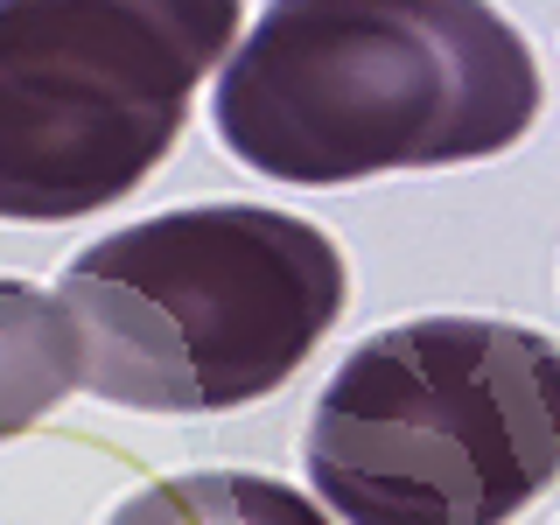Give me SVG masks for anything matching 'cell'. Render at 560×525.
Returning a JSON list of instances; mask_svg holds the SVG:
<instances>
[{
  "label": "cell",
  "mask_w": 560,
  "mask_h": 525,
  "mask_svg": "<svg viewBox=\"0 0 560 525\" xmlns=\"http://www.w3.org/2000/svg\"><path fill=\"white\" fill-rule=\"evenodd\" d=\"M238 0H0V218L119 203L175 148Z\"/></svg>",
  "instance_id": "4"
},
{
  "label": "cell",
  "mask_w": 560,
  "mask_h": 525,
  "mask_svg": "<svg viewBox=\"0 0 560 525\" xmlns=\"http://www.w3.org/2000/svg\"><path fill=\"white\" fill-rule=\"evenodd\" d=\"M84 393L133 413H232L280 393L343 315V253L308 218L197 203L63 267Z\"/></svg>",
  "instance_id": "2"
},
{
  "label": "cell",
  "mask_w": 560,
  "mask_h": 525,
  "mask_svg": "<svg viewBox=\"0 0 560 525\" xmlns=\"http://www.w3.org/2000/svg\"><path fill=\"white\" fill-rule=\"evenodd\" d=\"M105 525H329L302 490L253 477V469H197V477L148 483Z\"/></svg>",
  "instance_id": "6"
},
{
  "label": "cell",
  "mask_w": 560,
  "mask_h": 525,
  "mask_svg": "<svg viewBox=\"0 0 560 525\" xmlns=\"http://www.w3.org/2000/svg\"><path fill=\"white\" fill-rule=\"evenodd\" d=\"M84 385V337L63 294L0 280V442L28 434Z\"/></svg>",
  "instance_id": "5"
},
{
  "label": "cell",
  "mask_w": 560,
  "mask_h": 525,
  "mask_svg": "<svg viewBox=\"0 0 560 525\" xmlns=\"http://www.w3.org/2000/svg\"><path fill=\"white\" fill-rule=\"evenodd\" d=\"M210 113L273 183H358L504 154L539 119V63L490 0H273Z\"/></svg>",
  "instance_id": "1"
},
{
  "label": "cell",
  "mask_w": 560,
  "mask_h": 525,
  "mask_svg": "<svg viewBox=\"0 0 560 525\" xmlns=\"http://www.w3.org/2000/svg\"><path fill=\"white\" fill-rule=\"evenodd\" d=\"M560 477V343L428 315L358 343L308 420V483L350 525H504Z\"/></svg>",
  "instance_id": "3"
}]
</instances>
